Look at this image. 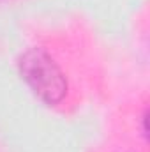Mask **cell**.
Wrapping results in <instances>:
<instances>
[{
	"instance_id": "cell-1",
	"label": "cell",
	"mask_w": 150,
	"mask_h": 152,
	"mask_svg": "<svg viewBox=\"0 0 150 152\" xmlns=\"http://www.w3.org/2000/svg\"><path fill=\"white\" fill-rule=\"evenodd\" d=\"M18 69L21 78L42 103L55 106L66 97L67 80L46 50L28 48L18 58Z\"/></svg>"
}]
</instances>
